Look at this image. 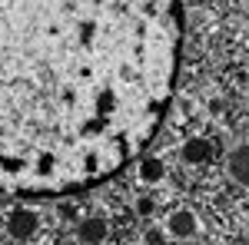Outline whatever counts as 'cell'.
Instances as JSON below:
<instances>
[{"label": "cell", "mask_w": 249, "mask_h": 245, "mask_svg": "<svg viewBox=\"0 0 249 245\" xmlns=\"http://www.w3.org/2000/svg\"><path fill=\"white\" fill-rule=\"evenodd\" d=\"M179 37V0H0V192L116 176L170 110Z\"/></svg>", "instance_id": "1"}, {"label": "cell", "mask_w": 249, "mask_h": 245, "mask_svg": "<svg viewBox=\"0 0 249 245\" xmlns=\"http://www.w3.org/2000/svg\"><path fill=\"white\" fill-rule=\"evenodd\" d=\"M37 212H30V209H14L10 212V219H7V229H10V235L20 239V242H27V239H34L37 235Z\"/></svg>", "instance_id": "2"}, {"label": "cell", "mask_w": 249, "mask_h": 245, "mask_svg": "<svg viewBox=\"0 0 249 245\" xmlns=\"http://www.w3.org/2000/svg\"><path fill=\"white\" fill-rule=\"evenodd\" d=\"M166 229H170L173 235L186 239V235H193V232H196V215H193L190 209H179V212H173V215H170Z\"/></svg>", "instance_id": "3"}, {"label": "cell", "mask_w": 249, "mask_h": 245, "mask_svg": "<svg viewBox=\"0 0 249 245\" xmlns=\"http://www.w3.org/2000/svg\"><path fill=\"white\" fill-rule=\"evenodd\" d=\"M77 235H80V242H90V245L103 242V239H107V222H100V219H87V222H80Z\"/></svg>", "instance_id": "4"}, {"label": "cell", "mask_w": 249, "mask_h": 245, "mask_svg": "<svg viewBox=\"0 0 249 245\" xmlns=\"http://www.w3.org/2000/svg\"><path fill=\"white\" fill-rule=\"evenodd\" d=\"M210 156H213V143H206V139H190L183 146V159L186 163H206Z\"/></svg>", "instance_id": "5"}, {"label": "cell", "mask_w": 249, "mask_h": 245, "mask_svg": "<svg viewBox=\"0 0 249 245\" xmlns=\"http://www.w3.org/2000/svg\"><path fill=\"white\" fill-rule=\"evenodd\" d=\"M230 172H232V179L249 186V149H236L230 156Z\"/></svg>", "instance_id": "6"}, {"label": "cell", "mask_w": 249, "mask_h": 245, "mask_svg": "<svg viewBox=\"0 0 249 245\" xmlns=\"http://www.w3.org/2000/svg\"><path fill=\"white\" fill-rule=\"evenodd\" d=\"M140 176H143L146 182H160V179H163V163H160V159H143Z\"/></svg>", "instance_id": "7"}, {"label": "cell", "mask_w": 249, "mask_h": 245, "mask_svg": "<svg viewBox=\"0 0 249 245\" xmlns=\"http://www.w3.org/2000/svg\"><path fill=\"white\" fill-rule=\"evenodd\" d=\"M196 3H213V0H196Z\"/></svg>", "instance_id": "8"}]
</instances>
